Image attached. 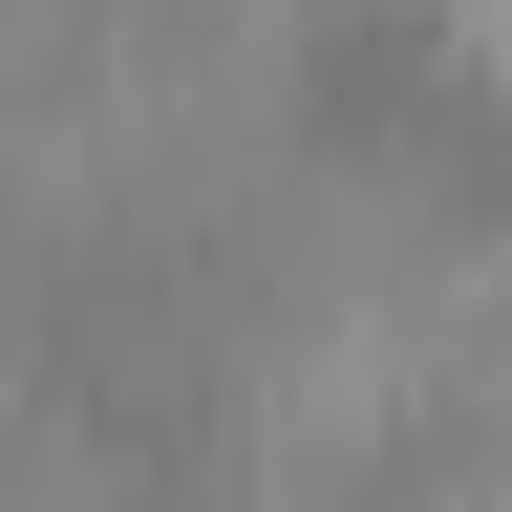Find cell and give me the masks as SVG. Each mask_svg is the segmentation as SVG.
Listing matches in <instances>:
<instances>
[{
  "label": "cell",
  "mask_w": 512,
  "mask_h": 512,
  "mask_svg": "<svg viewBox=\"0 0 512 512\" xmlns=\"http://www.w3.org/2000/svg\"><path fill=\"white\" fill-rule=\"evenodd\" d=\"M235 235H256V299H427L448 171H427V150H278Z\"/></svg>",
  "instance_id": "6da1fadb"
}]
</instances>
